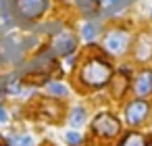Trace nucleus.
I'll return each instance as SVG.
<instances>
[{"label":"nucleus","instance_id":"obj_1","mask_svg":"<svg viewBox=\"0 0 152 146\" xmlns=\"http://www.w3.org/2000/svg\"><path fill=\"white\" fill-rule=\"evenodd\" d=\"M115 69H117V65L110 61V56H106L104 52H100V54L90 52V54L81 56L79 65L73 71H75V81L79 84V88L102 90L110 84Z\"/></svg>","mask_w":152,"mask_h":146},{"label":"nucleus","instance_id":"obj_4","mask_svg":"<svg viewBox=\"0 0 152 146\" xmlns=\"http://www.w3.org/2000/svg\"><path fill=\"white\" fill-rule=\"evenodd\" d=\"M131 61L137 65H150L152 63V29L142 27L131 42Z\"/></svg>","mask_w":152,"mask_h":146},{"label":"nucleus","instance_id":"obj_16","mask_svg":"<svg viewBox=\"0 0 152 146\" xmlns=\"http://www.w3.org/2000/svg\"><path fill=\"white\" fill-rule=\"evenodd\" d=\"M11 121V115H9V111H7V106L0 102V125H7Z\"/></svg>","mask_w":152,"mask_h":146},{"label":"nucleus","instance_id":"obj_20","mask_svg":"<svg viewBox=\"0 0 152 146\" xmlns=\"http://www.w3.org/2000/svg\"><path fill=\"white\" fill-rule=\"evenodd\" d=\"M0 146H4V144H0Z\"/></svg>","mask_w":152,"mask_h":146},{"label":"nucleus","instance_id":"obj_14","mask_svg":"<svg viewBox=\"0 0 152 146\" xmlns=\"http://www.w3.org/2000/svg\"><path fill=\"white\" fill-rule=\"evenodd\" d=\"M9 144L11 146H36V140L31 136L23 134V136H11L9 138Z\"/></svg>","mask_w":152,"mask_h":146},{"label":"nucleus","instance_id":"obj_5","mask_svg":"<svg viewBox=\"0 0 152 146\" xmlns=\"http://www.w3.org/2000/svg\"><path fill=\"white\" fill-rule=\"evenodd\" d=\"M152 113V104L148 102V98H131L125 102V109H123V117H125V123L131 125V127H137L142 123L148 121Z\"/></svg>","mask_w":152,"mask_h":146},{"label":"nucleus","instance_id":"obj_11","mask_svg":"<svg viewBox=\"0 0 152 146\" xmlns=\"http://www.w3.org/2000/svg\"><path fill=\"white\" fill-rule=\"evenodd\" d=\"M44 92H46V96H50V98H56V100H61V98H67V96L71 94L69 86H67L65 81H61V79H50V81L44 86Z\"/></svg>","mask_w":152,"mask_h":146},{"label":"nucleus","instance_id":"obj_17","mask_svg":"<svg viewBox=\"0 0 152 146\" xmlns=\"http://www.w3.org/2000/svg\"><path fill=\"white\" fill-rule=\"evenodd\" d=\"M125 2V0H102V7L104 9H110V11H115L117 7H121Z\"/></svg>","mask_w":152,"mask_h":146},{"label":"nucleus","instance_id":"obj_8","mask_svg":"<svg viewBox=\"0 0 152 146\" xmlns=\"http://www.w3.org/2000/svg\"><path fill=\"white\" fill-rule=\"evenodd\" d=\"M79 48V38L71 32V29H61L58 34L52 36L50 40V50L56 54V56H69V54H75Z\"/></svg>","mask_w":152,"mask_h":146},{"label":"nucleus","instance_id":"obj_7","mask_svg":"<svg viewBox=\"0 0 152 146\" xmlns=\"http://www.w3.org/2000/svg\"><path fill=\"white\" fill-rule=\"evenodd\" d=\"M50 2L52 0H13V7H15V11L21 19L38 21L48 13Z\"/></svg>","mask_w":152,"mask_h":146},{"label":"nucleus","instance_id":"obj_19","mask_svg":"<svg viewBox=\"0 0 152 146\" xmlns=\"http://www.w3.org/2000/svg\"><path fill=\"white\" fill-rule=\"evenodd\" d=\"M150 19H152V7H150Z\"/></svg>","mask_w":152,"mask_h":146},{"label":"nucleus","instance_id":"obj_12","mask_svg":"<svg viewBox=\"0 0 152 146\" xmlns=\"http://www.w3.org/2000/svg\"><path fill=\"white\" fill-rule=\"evenodd\" d=\"M67 121H69V125L71 127H81L86 121H88V109L83 106V104H75L71 111H69V117H67Z\"/></svg>","mask_w":152,"mask_h":146},{"label":"nucleus","instance_id":"obj_13","mask_svg":"<svg viewBox=\"0 0 152 146\" xmlns=\"http://www.w3.org/2000/svg\"><path fill=\"white\" fill-rule=\"evenodd\" d=\"M119 146H148V140H146V136L140 134V131H129V134H125V136L121 138Z\"/></svg>","mask_w":152,"mask_h":146},{"label":"nucleus","instance_id":"obj_15","mask_svg":"<svg viewBox=\"0 0 152 146\" xmlns=\"http://www.w3.org/2000/svg\"><path fill=\"white\" fill-rule=\"evenodd\" d=\"M65 140H67V144H69V146H79V144L83 142V136H81L79 131L71 129V131H67V134H65Z\"/></svg>","mask_w":152,"mask_h":146},{"label":"nucleus","instance_id":"obj_3","mask_svg":"<svg viewBox=\"0 0 152 146\" xmlns=\"http://www.w3.org/2000/svg\"><path fill=\"white\" fill-rule=\"evenodd\" d=\"M133 63L131 61H123L121 65H117L115 75L110 79V94L115 100H121L127 92H131V79H133Z\"/></svg>","mask_w":152,"mask_h":146},{"label":"nucleus","instance_id":"obj_6","mask_svg":"<svg viewBox=\"0 0 152 146\" xmlns=\"http://www.w3.org/2000/svg\"><path fill=\"white\" fill-rule=\"evenodd\" d=\"M92 131L98 138H117L119 131H121V121H119L117 115H113L108 111H102L92 119Z\"/></svg>","mask_w":152,"mask_h":146},{"label":"nucleus","instance_id":"obj_10","mask_svg":"<svg viewBox=\"0 0 152 146\" xmlns=\"http://www.w3.org/2000/svg\"><path fill=\"white\" fill-rule=\"evenodd\" d=\"M79 38H81V42H86L88 46L96 44L98 38H102V27H100V23L94 21V19H86V21L81 23V27H79Z\"/></svg>","mask_w":152,"mask_h":146},{"label":"nucleus","instance_id":"obj_18","mask_svg":"<svg viewBox=\"0 0 152 146\" xmlns=\"http://www.w3.org/2000/svg\"><path fill=\"white\" fill-rule=\"evenodd\" d=\"M7 81H9V77H0V98L7 96Z\"/></svg>","mask_w":152,"mask_h":146},{"label":"nucleus","instance_id":"obj_2","mask_svg":"<svg viewBox=\"0 0 152 146\" xmlns=\"http://www.w3.org/2000/svg\"><path fill=\"white\" fill-rule=\"evenodd\" d=\"M131 42H133V34L125 25H110L102 32L100 50L115 61H125L129 56Z\"/></svg>","mask_w":152,"mask_h":146},{"label":"nucleus","instance_id":"obj_9","mask_svg":"<svg viewBox=\"0 0 152 146\" xmlns=\"http://www.w3.org/2000/svg\"><path fill=\"white\" fill-rule=\"evenodd\" d=\"M131 94L135 98H152V67L142 65L131 79Z\"/></svg>","mask_w":152,"mask_h":146}]
</instances>
